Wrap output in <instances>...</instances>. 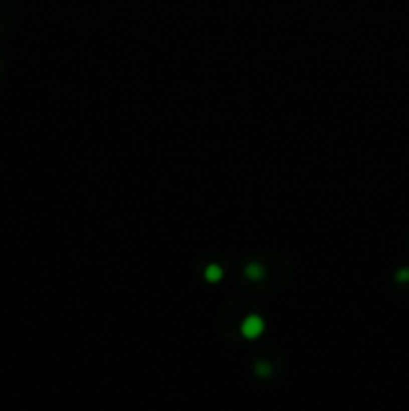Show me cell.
I'll return each mask as SVG.
<instances>
[{
    "instance_id": "cell-2",
    "label": "cell",
    "mask_w": 409,
    "mask_h": 411,
    "mask_svg": "<svg viewBox=\"0 0 409 411\" xmlns=\"http://www.w3.org/2000/svg\"><path fill=\"white\" fill-rule=\"evenodd\" d=\"M207 277H209L211 281H217V279L221 277V269H217V267H209V271H207Z\"/></svg>"
},
{
    "instance_id": "cell-1",
    "label": "cell",
    "mask_w": 409,
    "mask_h": 411,
    "mask_svg": "<svg viewBox=\"0 0 409 411\" xmlns=\"http://www.w3.org/2000/svg\"><path fill=\"white\" fill-rule=\"evenodd\" d=\"M261 327H263V323H261L259 317H249L247 323H245V327H243V331H245L247 335H259Z\"/></svg>"
}]
</instances>
